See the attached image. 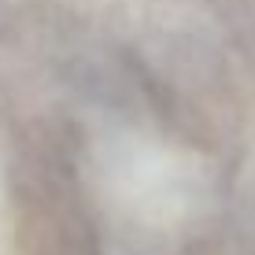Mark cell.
<instances>
[{
	"label": "cell",
	"instance_id": "obj_3",
	"mask_svg": "<svg viewBox=\"0 0 255 255\" xmlns=\"http://www.w3.org/2000/svg\"><path fill=\"white\" fill-rule=\"evenodd\" d=\"M0 204H4V170H0Z\"/></svg>",
	"mask_w": 255,
	"mask_h": 255
},
{
	"label": "cell",
	"instance_id": "obj_2",
	"mask_svg": "<svg viewBox=\"0 0 255 255\" xmlns=\"http://www.w3.org/2000/svg\"><path fill=\"white\" fill-rule=\"evenodd\" d=\"M244 196H248V204L255 207V148L248 155V170H244Z\"/></svg>",
	"mask_w": 255,
	"mask_h": 255
},
{
	"label": "cell",
	"instance_id": "obj_1",
	"mask_svg": "<svg viewBox=\"0 0 255 255\" xmlns=\"http://www.w3.org/2000/svg\"><path fill=\"white\" fill-rule=\"evenodd\" d=\"M93 174L104 196L144 226L192 222L211 204V166L140 129H108L93 148Z\"/></svg>",
	"mask_w": 255,
	"mask_h": 255
}]
</instances>
